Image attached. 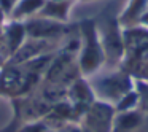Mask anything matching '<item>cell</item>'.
<instances>
[{"label":"cell","mask_w":148,"mask_h":132,"mask_svg":"<svg viewBox=\"0 0 148 132\" xmlns=\"http://www.w3.org/2000/svg\"><path fill=\"white\" fill-rule=\"evenodd\" d=\"M67 96H69V102L72 103L75 113L80 111H86L89 108V105L94 100V91L91 88V84H88L84 80L77 78L70 86L67 88Z\"/></svg>","instance_id":"cell-4"},{"label":"cell","mask_w":148,"mask_h":132,"mask_svg":"<svg viewBox=\"0 0 148 132\" xmlns=\"http://www.w3.org/2000/svg\"><path fill=\"white\" fill-rule=\"evenodd\" d=\"M26 34L30 38H42V40H56L65 34V27L62 23L48 19L43 16H34L24 21Z\"/></svg>","instance_id":"cell-2"},{"label":"cell","mask_w":148,"mask_h":132,"mask_svg":"<svg viewBox=\"0 0 148 132\" xmlns=\"http://www.w3.org/2000/svg\"><path fill=\"white\" fill-rule=\"evenodd\" d=\"M16 132H54V129L45 121V119H34V121H27L18 127Z\"/></svg>","instance_id":"cell-8"},{"label":"cell","mask_w":148,"mask_h":132,"mask_svg":"<svg viewBox=\"0 0 148 132\" xmlns=\"http://www.w3.org/2000/svg\"><path fill=\"white\" fill-rule=\"evenodd\" d=\"M140 67L143 68V77H145V78H147V80H148V57L145 59V62H143V64L140 65Z\"/></svg>","instance_id":"cell-10"},{"label":"cell","mask_w":148,"mask_h":132,"mask_svg":"<svg viewBox=\"0 0 148 132\" xmlns=\"http://www.w3.org/2000/svg\"><path fill=\"white\" fill-rule=\"evenodd\" d=\"M102 42H100L99 29L94 21H84L81 24V40L80 54H78V68L83 75H91L100 67L103 61Z\"/></svg>","instance_id":"cell-1"},{"label":"cell","mask_w":148,"mask_h":132,"mask_svg":"<svg viewBox=\"0 0 148 132\" xmlns=\"http://www.w3.org/2000/svg\"><path fill=\"white\" fill-rule=\"evenodd\" d=\"M54 132H81V127L80 126H77L75 122H67V124H64L62 127H59V129H56Z\"/></svg>","instance_id":"cell-9"},{"label":"cell","mask_w":148,"mask_h":132,"mask_svg":"<svg viewBox=\"0 0 148 132\" xmlns=\"http://www.w3.org/2000/svg\"><path fill=\"white\" fill-rule=\"evenodd\" d=\"M46 2L48 0H18L14 7L11 8V11L8 13V16L11 18V21L24 23V21L37 16L43 10Z\"/></svg>","instance_id":"cell-6"},{"label":"cell","mask_w":148,"mask_h":132,"mask_svg":"<svg viewBox=\"0 0 148 132\" xmlns=\"http://www.w3.org/2000/svg\"><path fill=\"white\" fill-rule=\"evenodd\" d=\"M81 132H91V131H88V129H81Z\"/></svg>","instance_id":"cell-12"},{"label":"cell","mask_w":148,"mask_h":132,"mask_svg":"<svg viewBox=\"0 0 148 132\" xmlns=\"http://www.w3.org/2000/svg\"><path fill=\"white\" fill-rule=\"evenodd\" d=\"M129 81L126 80V77L123 73L118 75H108V77H103L99 80V83L96 84V91H99V94H102L107 97H124L123 94L127 92L129 89Z\"/></svg>","instance_id":"cell-5"},{"label":"cell","mask_w":148,"mask_h":132,"mask_svg":"<svg viewBox=\"0 0 148 132\" xmlns=\"http://www.w3.org/2000/svg\"><path fill=\"white\" fill-rule=\"evenodd\" d=\"M72 0H48L37 16H43L48 19L58 21V23H65L69 18V11H70Z\"/></svg>","instance_id":"cell-7"},{"label":"cell","mask_w":148,"mask_h":132,"mask_svg":"<svg viewBox=\"0 0 148 132\" xmlns=\"http://www.w3.org/2000/svg\"><path fill=\"white\" fill-rule=\"evenodd\" d=\"M5 24V11L0 8V32H2V27H3Z\"/></svg>","instance_id":"cell-11"},{"label":"cell","mask_w":148,"mask_h":132,"mask_svg":"<svg viewBox=\"0 0 148 132\" xmlns=\"http://www.w3.org/2000/svg\"><path fill=\"white\" fill-rule=\"evenodd\" d=\"M112 107L103 102H94L84 111V126L91 132H110L112 127Z\"/></svg>","instance_id":"cell-3"}]
</instances>
